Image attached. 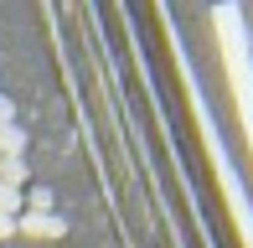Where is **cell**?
<instances>
[{
    "mask_svg": "<svg viewBox=\"0 0 253 248\" xmlns=\"http://www.w3.org/2000/svg\"><path fill=\"white\" fill-rule=\"evenodd\" d=\"M212 26H217V47H222V67H227V83H233V98H238V119H243L248 150H253V41L243 31V10L217 5Z\"/></svg>",
    "mask_w": 253,
    "mask_h": 248,
    "instance_id": "6da1fadb",
    "label": "cell"
},
{
    "mask_svg": "<svg viewBox=\"0 0 253 248\" xmlns=\"http://www.w3.org/2000/svg\"><path fill=\"white\" fill-rule=\"evenodd\" d=\"M186 93H191V109H197V124H202V140H207V155H212V171H217V186H222V197H227V212H233V228H238V238H243V248H253V202H248L243 181H238V165L227 161L222 140H217V124H212V109H207V98H202L197 78H191V67H186Z\"/></svg>",
    "mask_w": 253,
    "mask_h": 248,
    "instance_id": "7a4b0ae2",
    "label": "cell"
},
{
    "mask_svg": "<svg viewBox=\"0 0 253 248\" xmlns=\"http://www.w3.org/2000/svg\"><path fill=\"white\" fill-rule=\"evenodd\" d=\"M16 233H26V238H62L67 222L57 217V212H21V217H16Z\"/></svg>",
    "mask_w": 253,
    "mask_h": 248,
    "instance_id": "3957f363",
    "label": "cell"
},
{
    "mask_svg": "<svg viewBox=\"0 0 253 248\" xmlns=\"http://www.w3.org/2000/svg\"><path fill=\"white\" fill-rule=\"evenodd\" d=\"M26 150V129L21 124H0V161H21Z\"/></svg>",
    "mask_w": 253,
    "mask_h": 248,
    "instance_id": "277c9868",
    "label": "cell"
},
{
    "mask_svg": "<svg viewBox=\"0 0 253 248\" xmlns=\"http://www.w3.org/2000/svg\"><path fill=\"white\" fill-rule=\"evenodd\" d=\"M21 212H26V197L16 186H0V217H21Z\"/></svg>",
    "mask_w": 253,
    "mask_h": 248,
    "instance_id": "5b68a950",
    "label": "cell"
},
{
    "mask_svg": "<svg viewBox=\"0 0 253 248\" xmlns=\"http://www.w3.org/2000/svg\"><path fill=\"white\" fill-rule=\"evenodd\" d=\"M21 181H26V161H0V186L21 191Z\"/></svg>",
    "mask_w": 253,
    "mask_h": 248,
    "instance_id": "8992f818",
    "label": "cell"
},
{
    "mask_svg": "<svg viewBox=\"0 0 253 248\" xmlns=\"http://www.w3.org/2000/svg\"><path fill=\"white\" fill-rule=\"evenodd\" d=\"M26 212H52V191H47V186H37V191L26 197Z\"/></svg>",
    "mask_w": 253,
    "mask_h": 248,
    "instance_id": "52a82bcc",
    "label": "cell"
},
{
    "mask_svg": "<svg viewBox=\"0 0 253 248\" xmlns=\"http://www.w3.org/2000/svg\"><path fill=\"white\" fill-rule=\"evenodd\" d=\"M10 119H16V109H10V98L0 93V124H10Z\"/></svg>",
    "mask_w": 253,
    "mask_h": 248,
    "instance_id": "ba28073f",
    "label": "cell"
},
{
    "mask_svg": "<svg viewBox=\"0 0 253 248\" xmlns=\"http://www.w3.org/2000/svg\"><path fill=\"white\" fill-rule=\"evenodd\" d=\"M10 233H16V217H0V243H5Z\"/></svg>",
    "mask_w": 253,
    "mask_h": 248,
    "instance_id": "9c48e42d",
    "label": "cell"
}]
</instances>
